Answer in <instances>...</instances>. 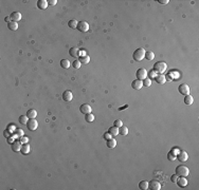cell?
I'll return each mask as SVG.
<instances>
[{
  "label": "cell",
  "mask_w": 199,
  "mask_h": 190,
  "mask_svg": "<svg viewBox=\"0 0 199 190\" xmlns=\"http://www.w3.org/2000/svg\"><path fill=\"white\" fill-rule=\"evenodd\" d=\"M19 140H20V143H21V144H27V143H29V137L23 135V136H21V137H20V139H19Z\"/></svg>",
  "instance_id": "obj_36"
},
{
  "label": "cell",
  "mask_w": 199,
  "mask_h": 190,
  "mask_svg": "<svg viewBox=\"0 0 199 190\" xmlns=\"http://www.w3.org/2000/svg\"><path fill=\"white\" fill-rule=\"evenodd\" d=\"M153 70L157 74H163L167 70V65L164 61H158V62H156L154 65Z\"/></svg>",
  "instance_id": "obj_1"
},
{
  "label": "cell",
  "mask_w": 199,
  "mask_h": 190,
  "mask_svg": "<svg viewBox=\"0 0 199 190\" xmlns=\"http://www.w3.org/2000/svg\"><path fill=\"white\" fill-rule=\"evenodd\" d=\"M142 82H143V87L149 88V87L152 86V79L151 78H145V79L142 80Z\"/></svg>",
  "instance_id": "obj_33"
},
{
  "label": "cell",
  "mask_w": 199,
  "mask_h": 190,
  "mask_svg": "<svg viewBox=\"0 0 199 190\" xmlns=\"http://www.w3.org/2000/svg\"><path fill=\"white\" fill-rule=\"evenodd\" d=\"M27 127H28V129H29V130L34 131V130H36V129H37V127H38V123H37V121H36L35 118L29 119V122L27 123Z\"/></svg>",
  "instance_id": "obj_6"
},
{
  "label": "cell",
  "mask_w": 199,
  "mask_h": 190,
  "mask_svg": "<svg viewBox=\"0 0 199 190\" xmlns=\"http://www.w3.org/2000/svg\"><path fill=\"white\" fill-rule=\"evenodd\" d=\"M21 146H22V144L20 143V140H19V142H18V140H16V142H14L12 144V150L15 151V152H19L21 150Z\"/></svg>",
  "instance_id": "obj_16"
},
{
  "label": "cell",
  "mask_w": 199,
  "mask_h": 190,
  "mask_svg": "<svg viewBox=\"0 0 199 190\" xmlns=\"http://www.w3.org/2000/svg\"><path fill=\"white\" fill-rule=\"evenodd\" d=\"M148 189L152 190H160L161 189V184L159 183V181L157 180H153L148 183Z\"/></svg>",
  "instance_id": "obj_7"
},
{
  "label": "cell",
  "mask_w": 199,
  "mask_h": 190,
  "mask_svg": "<svg viewBox=\"0 0 199 190\" xmlns=\"http://www.w3.org/2000/svg\"><path fill=\"white\" fill-rule=\"evenodd\" d=\"M16 135L20 138L21 136H23V135H24V133H23V131L21 130V129H17V130H16Z\"/></svg>",
  "instance_id": "obj_37"
},
{
  "label": "cell",
  "mask_w": 199,
  "mask_h": 190,
  "mask_svg": "<svg viewBox=\"0 0 199 190\" xmlns=\"http://www.w3.org/2000/svg\"><path fill=\"white\" fill-rule=\"evenodd\" d=\"M27 116L29 117L30 119H32V118H36V116H37V111L34 110V109L29 110V111L27 112Z\"/></svg>",
  "instance_id": "obj_21"
},
{
  "label": "cell",
  "mask_w": 199,
  "mask_h": 190,
  "mask_svg": "<svg viewBox=\"0 0 199 190\" xmlns=\"http://www.w3.org/2000/svg\"><path fill=\"white\" fill-rule=\"evenodd\" d=\"M79 51H80L79 49L73 47V48H71L69 50V54H70L71 57H77V56H79Z\"/></svg>",
  "instance_id": "obj_20"
},
{
  "label": "cell",
  "mask_w": 199,
  "mask_h": 190,
  "mask_svg": "<svg viewBox=\"0 0 199 190\" xmlns=\"http://www.w3.org/2000/svg\"><path fill=\"white\" fill-rule=\"evenodd\" d=\"M8 27L11 31H16L18 29V24H17V22H15V21H11V22L8 23Z\"/></svg>",
  "instance_id": "obj_25"
},
{
  "label": "cell",
  "mask_w": 199,
  "mask_h": 190,
  "mask_svg": "<svg viewBox=\"0 0 199 190\" xmlns=\"http://www.w3.org/2000/svg\"><path fill=\"white\" fill-rule=\"evenodd\" d=\"M77 23H79V22H77L76 19H71V20H69V22H68V26L71 27V29H76Z\"/></svg>",
  "instance_id": "obj_27"
},
{
  "label": "cell",
  "mask_w": 199,
  "mask_h": 190,
  "mask_svg": "<svg viewBox=\"0 0 199 190\" xmlns=\"http://www.w3.org/2000/svg\"><path fill=\"white\" fill-rule=\"evenodd\" d=\"M30 150H31V147H30V145L29 144H22V146H21V150H20V152L22 153V154H28L30 152Z\"/></svg>",
  "instance_id": "obj_18"
},
{
  "label": "cell",
  "mask_w": 199,
  "mask_h": 190,
  "mask_svg": "<svg viewBox=\"0 0 199 190\" xmlns=\"http://www.w3.org/2000/svg\"><path fill=\"white\" fill-rule=\"evenodd\" d=\"M190 173V170L186 166L184 165H179L176 167V174L178 177H188Z\"/></svg>",
  "instance_id": "obj_3"
},
{
  "label": "cell",
  "mask_w": 199,
  "mask_h": 190,
  "mask_svg": "<svg viewBox=\"0 0 199 190\" xmlns=\"http://www.w3.org/2000/svg\"><path fill=\"white\" fill-rule=\"evenodd\" d=\"M29 117H28L27 115H21L20 117H19V123L21 124V125H27V123L29 122Z\"/></svg>",
  "instance_id": "obj_30"
},
{
  "label": "cell",
  "mask_w": 199,
  "mask_h": 190,
  "mask_svg": "<svg viewBox=\"0 0 199 190\" xmlns=\"http://www.w3.org/2000/svg\"><path fill=\"white\" fill-rule=\"evenodd\" d=\"M72 66H73V68L74 69H80L81 68V66H82V63H81V61L80 60H74L73 61V63H72Z\"/></svg>",
  "instance_id": "obj_35"
},
{
  "label": "cell",
  "mask_w": 199,
  "mask_h": 190,
  "mask_svg": "<svg viewBox=\"0 0 199 190\" xmlns=\"http://www.w3.org/2000/svg\"><path fill=\"white\" fill-rule=\"evenodd\" d=\"M83 56H86V51H84V50L79 51V57H83Z\"/></svg>",
  "instance_id": "obj_42"
},
{
  "label": "cell",
  "mask_w": 199,
  "mask_h": 190,
  "mask_svg": "<svg viewBox=\"0 0 199 190\" xmlns=\"http://www.w3.org/2000/svg\"><path fill=\"white\" fill-rule=\"evenodd\" d=\"M79 60L81 61V63H83V65H87V63L90 61V57L88 55H86V56H83V57H80Z\"/></svg>",
  "instance_id": "obj_31"
},
{
  "label": "cell",
  "mask_w": 199,
  "mask_h": 190,
  "mask_svg": "<svg viewBox=\"0 0 199 190\" xmlns=\"http://www.w3.org/2000/svg\"><path fill=\"white\" fill-rule=\"evenodd\" d=\"M80 111L82 112L83 114H88V113H91L92 112V109H91V107H90V105H88V104H83L81 107H80Z\"/></svg>",
  "instance_id": "obj_9"
},
{
  "label": "cell",
  "mask_w": 199,
  "mask_h": 190,
  "mask_svg": "<svg viewBox=\"0 0 199 190\" xmlns=\"http://www.w3.org/2000/svg\"><path fill=\"white\" fill-rule=\"evenodd\" d=\"M85 121H86L87 123H92V122L94 121V115L92 114V113L86 114V116H85Z\"/></svg>",
  "instance_id": "obj_32"
},
{
  "label": "cell",
  "mask_w": 199,
  "mask_h": 190,
  "mask_svg": "<svg viewBox=\"0 0 199 190\" xmlns=\"http://www.w3.org/2000/svg\"><path fill=\"white\" fill-rule=\"evenodd\" d=\"M145 50L143 48H139V49H137L136 51L133 52V54H132V58H133V60L134 61H142L143 60V58L145 57Z\"/></svg>",
  "instance_id": "obj_2"
},
{
  "label": "cell",
  "mask_w": 199,
  "mask_h": 190,
  "mask_svg": "<svg viewBox=\"0 0 199 190\" xmlns=\"http://www.w3.org/2000/svg\"><path fill=\"white\" fill-rule=\"evenodd\" d=\"M108 132L112 135V137H116V136L119 134V128H118V127H116V126L110 127L109 130H108Z\"/></svg>",
  "instance_id": "obj_19"
},
{
  "label": "cell",
  "mask_w": 199,
  "mask_h": 190,
  "mask_svg": "<svg viewBox=\"0 0 199 190\" xmlns=\"http://www.w3.org/2000/svg\"><path fill=\"white\" fill-rule=\"evenodd\" d=\"M193 103H194V98H193V96L190 95V94L185 95V97H184V104L188 105V106H190V105H193Z\"/></svg>",
  "instance_id": "obj_22"
},
{
  "label": "cell",
  "mask_w": 199,
  "mask_h": 190,
  "mask_svg": "<svg viewBox=\"0 0 199 190\" xmlns=\"http://www.w3.org/2000/svg\"><path fill=\"white\" fill-rule=\"evenodd\" d=\"M115 126H116V127H118V128H120V127H122V126H123L122 121H120V119H117V121H115Z\"/></svg>",
  "instance_id": "obj_39"
},
{
  "label": "cell",
  "mask_w": 199,
  "mask_h": 190,
  "mask_svg": "<svg viewBox=\"0 0 199 190\" xmlns=\"http://www.w3.org/2000/svg\"><path fill=\"white\" fill-rule=\"evenodd\" d=\"M144 58H146L148 61L154 60V58H155V54H154V52H152V51L145 52V57H144Z\"/></svg>",
  "instance_id": "obj_29"
},
{
  "label": "cell",
  "mask_w": 199,
  "mask_h": 190,
  "mask_svg": "<svg viewBox=\"0 0 199 190\" xmlns=\"http://www.w3.org/2000/svg\"><path fill=\"white\" fill-rule=\"evenodd\" d=\"M147 75H149V77H151V78H155L156 75H157V73H156L154 70H153V71H151L149 73H147Z\"/></svg>",
  "instance_id": "obj_41"
},
{
  "label": "cell",
  "mask_w": 199,
  "mask_h": 190,
  "mask_svg": "<svg viewBox=\"0 0 199 190\" xmlns=\"http://www.w3.org/2000/svg\"><path fill=\"white\" fill-rule=\"evenodd\" d=\"M48 5H49V3L47 0H38L37 1V8L40 10H46L48 8Z\"/></svg>",
  "instance_id": "obj_15"
},
{
  "label": "cell",
  "mask_w": 199,
  "mask_h": 190,
  "mask_svg": "<svg viewBox=\"0 0 199 190\" xmlns=\"http://www.w3.org/2000/svg\"><path fill=\"white\" fill-rule=\"evenodd\" d=\"M155 80H156V82L159 83V84H164L166 82V77L163 74H157V75H156V77H155Z\"/></svg>",
  "instance_id": "obj_12"
},
{
  "label": "cell",
  "mask_w": 199,
  "mask_h": 190,
  "mask_svg": "<svg viewBox=\"0 0 199 190\" xmlns=\"http://www.w3.org/2000/svg\"><path fill=\"white\" fill-rule=\"evenodd\" d=\"M136 76H137V79H140V80H143L147 77V71L144 69V68H141L139 70H137V73H136Z\"/></svg>",
  "instance_id": "obj_4"
},
{
  "label": "cell",
  "mask_w": 199,
  "mask_h": 190,
  "mask_svg": "<svg viewBox=\"0 0 199 190\" xmlns=\"http://www.w3.org/2000/svg\"><path fill=\"white\" fill-rule=\"evenodd\" d=\"M48 3H49V5H55L56 3H57V0H49L48 1Z\"/></svg>",
  "instance_id": "obj_43"
},
{
  "label": "cell",
  "mask_w": 199,
  "mask_h": 190,
  "mask_svg": "<svg viewBox=\"0 0 199 190\" xmlns=\"http://www.w3.org/2000/svg\"><path fill=\"white\" fill-rule=\"evenodd\" d=\"M12 21H15V22H17V21L21 20V14L19 12H13L11 15H10Z\"/></svg>",
  "instance_id": "obj_17"
},
{
  "label": "cell",
  "mask_w": 199,
  "mask_h": 190,
  "mask_svg": "<svg viewBox=\"0 0 199 190\" xmlns=\"http://www.w3.org/2000/svg\"><path fill=\"white\" fill-rule=\"evenodd\" d=\"M119 134L123 135V136H126L127 134H128V128H127V127H124V126L120 127V128H119Z\"/></svg>",
  "instance_id": "obj_23"
},
{
  "label": "cell",
  "mask_w": 199,
  "mask_h": 190,
  "mask_svg": "<svg viewBox=\"0 0 199 190\" xmlns=\"http://www.w3.org/2000/svg\"><path fill=\"white\" fill-rule=\"evenodd\" d=\"M77 30H79L80 32H87L89 30V24L88 22H86V21H80L79 23H77V27H76Z\"/></svg>",
  "instance_id": "obj_5"
},
{
  "label": "cell",
  "mask_w": 199,
  "mask_h": 190,
  "mask_svg": "<svg viewBox=\"0 0 199 190\" xmlns=\"http://www.w3.org/2000/svg\"><path fill=\"white\" fill-rule=\"evenodd\" d=\"M177 158H178L179 162H181V163H184V162H186L188 158H189V155H188V153L185 151H180L178 154H177Z\"/></svg>",
  "instance_id": "obj_10"
},
{
  "label": "cell",
  "mask_w": 199,
  "mask_h": 190,
  "mask_svg": "<svg viewBox=\"0 0 199 190\" xmlns=\"http://www.w3.org/2000/svg\"><path fill=\"white\" fill-rule=\"evenodd\" d=\"M104 138L106 139V140H108V139H110V138H112V135L110 134L109 132H106L105 134H104Z\"/></svg>",
  "instance_id": "obj_40"
},
{
  "label": "cell",
  "mask_w": 199,
  "mask_h": 190,
  "mask_svg": "<svg viewBox=\"0 0 199 190\" xmlns=\"http://www.w3.org/2000/svg\"><path fill=\"white\" fill-rule=\"evenodd\" d=\"M10 19H11V17H8V16H6V17L4 18V20H5V22H8V23H9V22H11V20H10Z\"/></svg>",
  "instance_id": "obj_45"
},
{
  "label": "cell",
  "mask_w": 199,
  "mask_h": 190,
  "mask_svg": "<svg viewBox=\"0 0 199 190\" xmlns=\"http://www.w3.org/2000/svg\"><path fill=\"white\" fill-rule=\"evenodd\" d=\"M167 158L170 160V162H174L176 159V154L173 153V151H170L168 154H167Z\"/></svg>",
  "instance_id": "obj_34"
},
{
  "label": "cell",
  "mask_w": 199,
  "mask_h": 190,
  "mask_svg": "<svg viewBox=\"0 0 199 190\" xmlns=\"http://www.w3.org/2000/svg\"><path fill=\"white\" fill-rule=\"evenodd\" d=\"M60 66L63 69H69L70 68V61L68 59H61L60 60Z\"/></svg>",
  "instance_id": "obj_26"
},
{
  "label": "cell",
  "mask_w": 199,
  "mask_h": 190,
  "mask_svg": "<svg viewBox=\"0 0 199 190\" xmlns=\"http://www.w3.org/2000/svg\"><path fill=\"white\" fill-rule=\"evenodd\" d=\"M177 184H178V186L179 187H185L186 185H188V180L185 179V177H180V178H178V180H177Z\"/></svg>",
  "instance_id": "obj_14"
},
{
  "label": "cell",
  "mask_w": 199,
  "mask_h": 190,
  "mask_svg": "<svg viewBox=\"0 0 199 190\" xmlns=\"http://www.w3.org/2000/svg\"><path fill=\"white\" fill-rule=\"evenodd\" d=\"M72 98H73V94H72V92H71L70 90H66L65 92L63 93V99L65 101H71V100H72Z\"/></svg>",
  "instance_id": "obj_11"
},
{
  "label": "cell",
  "mask_w": 199,
  "mask_h": 190,
  "mask_svg": "<svg viewBox=\"0 0 199 190\" xmlns=\"http://www.w3.org/2000/svg\"><path fill=\"white\" fill-rule=\"evenodd\" d=\"M139 188L141 190H147L148 189V182L147 181H142L139 183Z\"/></svg>",
  "instance_id": "obj_28"
},
{
  "label": "cell",
  "mask_w": 199,
  "mask_h": 190,
  "mask_svg": "<svg viewBox=\"0 0 199 190\" xmlns=\"http://www.w3.org/2000/svg\"><path fill=\"white\" fill-rule=\"evenodd\" d=\"M116 146H117V140H116L115 138H113V137L107 140V147H108V148L112 149V148H115Z\"/></svg>",
  "instance_id": "obj_24"
},
{
  "label": "cell",
  "mask_w": 199,
  "mask_h": 190,
  "mask_svg": "<svg viewBox=\"0 0 199 190\" xmlns=\"http://www.w3.org/2000/svg\"><path fill=\"white\" fill-rule=\"evenodd\" d=\"M177 180H178V175H177L176 173H175V174H173L172 177H170V181H172V183H174V184L177 182Z\"/></svg>",
  "instance_id": "obj_38"
},
{
  "label": "cell",
  "mask_w": 199,
  "mask_h": 190,
  "mask_svg": "<svg viewBox=\"0 0 199 190\" xmlns=\"http://www.w3.org/2000/svg\"><path fill=\"white\" fill-rule=\"evenodd\" d=\"M131 87L134 90H140V89H142V87H143V82H142V80H140V79H136V80H133L131 82Z\"/></svg>",
  "instance_id": "obj_13"
},
{
  "label": "cell",
  "mask_w": 199,
  "mask_h": 190,
  "mask_svg": "<svg viewBox=\"0 0 199 190\" xmlns=\"http://www.w3.org/2000/svg\"><path fill=\"white\" fill-rule=\"evenodd\" d=\"M158 2L160 4H167L169 1H168V0H158Z\"/></svg>",
  "instance_id": "obj_44"
},
{
  "label": "cell",
  "mask_w": 199,
  "mask_h": 190,
  "mask_svg": "<svg viewBox=\"0 0 199 190\" xmlns=\"http://www.w3.org/2000/svg\"><path fill=\"white\" fill-rule=\"evenodd\" d=\"M178 91L182 95H188V94H190V87L186 83H182L178 87Z\"/></svg>",
  "instance_id": "obj_8"
}]
</instances>
